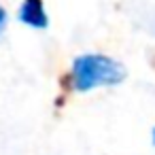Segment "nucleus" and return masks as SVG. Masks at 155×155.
Returning <instances> with one entry per match:
<instances>
[{"mask_svg":"<svg viewBox=\"0 0 155 155\" xmlns=\"http://www.w3.org/2000/svg\"><path fill=\"white\" fill-rule=\"evenodd\" d=\"M5 28H7V11H5L2 7H0V36H2Z\"/></svg>","mask_w":155,"mask_h":155,"instance_id":"nucleus-3","label":"nucleus"},{"mask_svg":"<svg viewBox=\"0 0 155 155\" xmlns=\"http://www.w3.org/2000/svg\"><path fill=\"white\" fill-rule=\"evenodd\" d=\"M127 77L125 66L104 53H81L70 64L68 83L77 94H87L100 87L121 85Z\"/></svg>","mask_w":155,"mask_h":155,"instance_id":"nucleus-1","label":"nucleus"},{"mask_svg":"<svg viewBox=\"0 0 155 155\" xmlns=\"http://www.w3.org/2000/svg\"><path fill=\"white\" fill-rule=\"evenodd\" d=\"M17 19L32 30H47L49 28V13L45 9L43 0H21Z\"/></svg>","mask_w":155,"mask_h":155,"instance_id":"nucleus-2","label":"nucleus"},{"mask_svg":"<svg viewBox=\"0 0 155 155\" xmlns=\"http://www.w3.org/2000/svg\"><path fill=\"white\" fill-rule=\"evenodd\" d=\"M151 142H153V147H155V127H153V132H151Z\"/></svg>","mask_w":155,"mask_h":155,"instance_id":"nucleus-4","label":"nucleus"}]
</instances>
